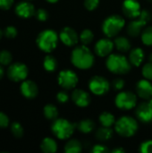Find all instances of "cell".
Segmentation results:
<instances>
[{"instance_id": "6da1fadb", "label": "cell", "mask_w": 152, "mask_h": 153, "mask_svg": "<svg viewBox=\"0 0 152 153\" xmlns=\"http://www.w3.org/2000/svg\"><path fill=\"white\" fill-rule=\"evenodd\" d=\"M71 61L75 67L82 70H86L93 65L94 56L86 45L77 46L72 52Z\"/></svg>"}, {"instance_id": "7a4b0ae2", "label": "cell", "mask_w": 152, "mask_h": 153, "mask_svg": "<svg viewBox=\"0 0 152 153\" xmlns=\"http://www.w3.org/2000/svg\"><path fill=\"white\" fill-rule=\"evenodd\" d=\"M107 68L116 74H126L131 70L130 61L123 55L110 54L106 61Z\"/></svg>"}, {"instance_id": "3957f363", "label": "cell", "mask_w": 152, "mask_h": 153, "mask_svg": "<svg viewBox=\"0 0 152 153\" xmlns=\"http://www.w3.org/2000/svg\"><path fill=\"white\" fill-rule=\"evenodd\" d=\"M76 127V125L69 122L66 119L56 118L51 126V130L56 137L60 140H65L69 139L73 134Z\"/></svg>"}, {"instance_id": "277c9868", "label": "cell", "mask_w": 152, "mask_h": 153, "mask_svg": "<svg viewBox=\"0 0 152 153\" xmlns=\"http://www.w3.org/2000/svg\"><path fill=\"white\" fill-rule=\"evenodd\" d=\"M125 19L117 14L110 15L105 19L102 24V30L108 38L116 37L125 26Z\"/></svg>"}, {"instance_id": "5b68a950", "label": "cell", "mask_w": 152, "mask_h": 153, "mask_svg": "<svg viewBox=\"0 0 152 153\" xmlns=\"http://www.w3.org/2000/svg\"><path fill=\"white\" fill-rule=\"evenodd\" d=\"M37 45L44 52L49 53L54 50L57 45L58 36L53 30H45L37 37Z\"/></svg>"}, {"instance_id": "8992f818", "label": "cell", "mask_w": 152, "mask_h": 153, "mask_svg": "<svg viewBox=\"0 0 152 153\" xmlns=\"http://www.w3.org/2000/svg\"><path fill=\"white\" fill-rule=\"evenodd\" d=\"M116 132L123 136V137H131L133 136L138 130L137 121L128 116H125L120 117L115 125Z\"/></svg>"}, {"instance_id": "52a82bcc", "label": "cell", "mask_w": 152, "mask_h": 153, "mask_svg": "<svg viewBox=\"0 0 152 153\" xmlns=\"http://www.w3.org/2000/svg\"><path fill=\"white\" fill-rule=\"evenodd\" d=\"M150 21V14L147 11H142L141 14L135 18L133 19V21L127 25V33L131 37H137L140 35L142 31V29L144 26L148 23Z\"/></svg>"}, {"instance_id": "ba28073f", "label": "cell", "mask_w": 152, "mask_h": 153, "mask_svg": "<svg viewBox=\"0 0 152 153\" xmlns=\"http://www.w3.org/2000/svg\"><path fill=\"white\" fill-rule=\"evenodd\" d=\"M116 105L123 110H129L137 105V96L131 91H121L116 98Z\"/></svg>"}, {"instance_id": "9c48e42d", "label": "cell", "mask_w": 152, "mask_h": 153, "mask_svg": "<svg viewBox=\"0 0 152 153\" xmlns=\"http://www.w3.org/2000/svg\"><path fill=\"white\" fill-rule=\"evenodd\" d=\"M110 85L108 81L102 76H94L89 82V89L98 96H102L109 91Z\"/></svg>"}, {"instance_id": "30bf717a", "label": "cell", "mask_w": 152, "mask_h": 153, "mask_svg": "<svg viewBox=\"0 0 152 153\" xmlns=\"http://www.w3.org/2000/svg\"><path fill=\"white\" fill-rule=\"evenodd\" d=\"M58 83L65 90L74 89L78 83V76L72 70H63L58 74Z\"/></svg>"}, {"instance_id": "8fae6325", "label": "cell", "mask_w": 152, "mask_h": 153, "mask_svg": "<svg viewBox=\"0 0 152 153\" xmlns=\"http://www.w3.org/2000/svg\"><path fill=\"white\" fill-rule=\"evenodd\" d=\"M28 75V67L22 63H14L9 66L7 70V76L13 82H22L26 79Z\"/></svg>"}, {"instance_id": "7c38bea8", "label": "cell", "mask_w": 152, "mask_h": 153, "mask_svg": "<svg viewBox=\"0 0 152 153\" xmlns=\"http://www.w3.org/2000/svg\"><path fill=\"white\" fill-rule=\"evenodd\" d=\"M122 9L124 14L130 19L137 18L142 13L141 4L137 0H125Z\"/></svg>"}, {"instance_id": "4fadbf2b", "label": "cell", "mask_w": 152, "mask_h": 153, "mask_svg": "<svg viewBox=\"0 0 152 153\" xmlns=\"http://www.w3.org/2000/svg\"><path fill=\"white\" fill-rule=\"evenodd\" d=\"M137 117L143 123L152 122V98L148 101L141 103L136 108Z\"/></svg>"}, {"instance_id": "5bb4252c", "label": "cell", "mask_w": 152, "mask_h": 153, "mask_svg": "<svg viewBox=\"0 0 152 153\" xmlns=\"http://www.w3.org/2000/svg\"><path fill=\"white\" fill-rule=\"evenodd\" d=\"M59 38L61 41L67 47H73L78 43L79 36L77 32L70 27L64 28L59 34Z\"/></svg>"}, {"instance_id": "9a60e30c", "label": "cell", "mask_w": 152, "mask_h": 153, "mask_svg": "<svg viewBox=\"0 0 152 153\" xmlns=\"http://www.w3.org/2000/svg\"><path fill=\"white\" fill-rule=\"evenodd\" d=\"M115 43L108 39H99L95 45V53L99 56H108L114 48Z\"/></svg>"}, {"instance_id": "2e32d148", "label": "cell", "mask_w": 152, "mask_h": 153, "mask_svg": "<svg viewBox=\"0 0 152 153\" xmlns=\"http://www.w3.org/2000/svg\"><path fill=\"white\" fill-rule=\"evenodd\" d=\"M72 100L75 103L76 106L81 107V108H85L89 106V104L90 103V94L82 89H75L73 91Z\"/></svg>"}, {"instance_id": "e0dca14e", "label": "cell", "mask_w": 152, "mask_h": 153, "mask_svg": "<svg viewBox=\"0 0 152 153\" xmlns=\"http://www.w3.org/2000/svg\"><path fill=\"white\" fill-rule=\"evenodd\" d=\"M136 91L140 98L143 100H150L152 98V84L151 81L143 79L138 82L136 85Z\"/></svg>"}, {"instance_id": "ac0fdd59", "label": "cell", "mask_w": 152, "mask_h": 153, "mask_svg": "<svg viewBox=\"0 0 152 153\" xmlns=\"http://www.w3.org/2000/svg\"><path fill=\"white\" fill-rule=\"evenodd\" d=\"M21 92L27 99H34L39 92L38 86L32 81H23L21 85Z\"/></svg>"}, {"instance_id": "d6986e66", "label": "cell", "mask_w": 152, "mask_h": 153, "mask_svg": "<svg viewBox=\"0 0 152 153\" xmlns=\"http://www.w3.org/2000/svg\"><path fill=\"white\" fill-rule=\"evenodd\" d=\"M15 13L22 18H30L35 13L34 5L29 2H21L15 7Z\"/></svg>"}, {"instance_id": "ffe728a7", "label": "cell", "mask_w": 152, "mask_h": 153, "mask_svg": "<svg viewBox=\"0 0 152 153\" xmlns=\"http://www.w3.org/2000/svg\"><path fill=\"white\" fill-rule=\"evenodd\" d=\"M143 58H144V53H143V50L140 48H133L130 52L129 61L131 65L134 66H140L142 63L143 62Z\"/></svg>"}, {"instance_id": "44dd1931", "label": "cell", "mask_w": 152, "mask_h": 153, "mask_svg": "<svg viewBox=\"0 0 152 153\" xmlns=\"http://www.w3.org/2000/svg\"><path fill=\"white\" fill-rule=\"evenodd\" d=\"M40 149L45 153H54L57 151V144L54 139L47 137L41 142Z\"/></svg>"}, {"instance_id": "7402d4cb", "label": "cell", "mask_w": 152, "mask_h": 153, "mask_svg": "<svg viewBox=\"0 0 152 153\" xmlns=\"http://www.w3.org/2000/svg\"><path fill=\"white\" fill-rule=\"evenodd\" d=\"M78 130L82 134H90L95 128V123L90 119H83L76 125Z\"/></svg>"}, {"instance_id": "603a6c76", "label": "cell", "mask_w": 152, "mask_h": 153, "mask_svg": "<svg viewBox=\"0 0 152 153\" xmlns=\"http://www.w3.org/2000/svg\"><path fill=\"white\" fill-rule=\"evenodd\" d=\"M113 136V130L110 127L103 126L99 128L96 133V138L100 142H106L112 138Z\"/></svg>"}, {"instance_id": "cb8c5ba5", "label": "cell", "mask_w": 152, "mask_h": 153, "mask_svg": "<svg viewBox=\"0 0 152 153\" xmlns=\"http://www.w3.org/2000/svg\"><path fill=\"white\" fill-rule=\"evenodd\" d=\"M116 48L121 52H127L131 48V42L126 37H118L115 39Z\"/></svg>"}, {"instance_id": "d4e9b609", "label": "cell", "mask_w": 152, "mask_h": 153, "mask_svg": "<svg viewBox=\"0 0 152 153\" xmlns=\"http://www.w3.org/2000/svg\"><path fill=\"white\" fill-rule=\"evenodd\" d=\"M82 152V143L75 139H72L67 142L65 146V152L78 153Z\"/></svg>"}, {"instance_id": "484cf974", "label": "cell", "mask_w": 152, "mask_h": 153, "mask_svg": "<svg viewBox=\"0 0 152 153\" xmlns=\"http://www.w3.org/2000/svg\"><path fill=\"white\" fill-rule=\"evenodd\" d=\"M99 122L102 125V126L111 127L113 125H115L116 118H115V117L111 113H109V112H103L99 116Z\"/></svg>"}, {"instance_id": "4316f807", "label": "cell", "mask_w": 152, "mask_h": 153, "mask_svg": "<svg viewBox=\"0 0 152 153\" xmlns=\"http://www.w3.org/2000/svg\"><path fill=\"white\" fill-rule=\"evenodd\" d=\"M44 116L48 120H56L58 117V110L56 106L47 104L44 108Z\"/></svg>"}, {"instance_id": "83f0119b", "label": "cell", "mask_w": 152, "mask_h": 153, "mask_svg": "<svg viewBox=\"0 0 152 153\" xmlns=\"http://www.w3.org/2000/svg\"><path fill=\"white\" fill-rule=\"evenodd\" d=\"M43 65L44 68L48 71V72H53L56 69L57 67V62L56 59L52 56H46V57L44 58V62H43Z\"/></svg>"}, {"instance_id": "f1b7e54d", "label": "cell", "mask_w": 152, "mask_h": 153, "mask_svg": "<svg viewBox=\"0 0 152 153\" xmlns=\"http://www.w3.org/2000/svg\"><path fill=\"white\" fill-rule=\"evenodd\" d=\"M142 41L146 46H152V26L145 28L142 33Z\"/></svg>"}, {"instance_id": "f546056e", "label": "cell", "mask_w": 152, "mask_h": 153, "mask_svg": "<svg viewBox=\"0 0 152 153\" xmlns=\"http://www.w3.org/2000/svg\"><path fill=\"white\" fill-rule=\"evenodd\" d=\"M93 38H94V34L89 29L83 30L80 35V40L82 41L83 45H89L90 43H91L93 40Z\"/></svg>"}, {"instance_id": "4dcf8cb0", "label": "cell", "mask_w": 152, "mask_h": 153, "mask_svg": "<svg viewBox=\"0 0 152 153\" xmlns=\"http://www.w3.org/2000/svg\"><path fill=\"white\" fill-rule=\"evenodd\" d=\"M11 132L16 138H21L23 135V128L18 122H13L11 125Z\"/></svg>"}, {"instance_id": "1f68e13d", "label": "cell", "mask_w": 152, "mask_h": 153, "mask_svg": "<svg viewBox=\"0 0 152 153\" xmlns=\"http://www.w3.org/2000/svg\"><path fill=\"white\" fill-rule=\"evenodd\" d=\"M13 60L12 54L7 50H2L0 51V64L3 65H9Z\"/></svg>"}, {"instance_id": "d6a6232c", "label": "cell", "mask_w": 152, "mask_h": 153, "mask_svg": "<svg viewBox=\"0 0 152 153\" xmlns=\"http://www.w3.org/2000/svg\"><path fill=\"white\" fill-rule=\"evenodd\" d=\"M142 75L145 79L152 81V63L149 62L142 67Z\"/></svg>"}, {"instance_id": "836d02e7", "label": "cell", "mask_w": 152, "mask_h": 153, "mask_svg": "<svg viewBox=\"0 0 152 153\" xmlns=\"http://www.w3.org/2000/svg\"><path fill=\"white\" fill-rule=\"evenodd\" d=\"M140 152L142 153H152V140L142 143L140 146Z\"/></svg>"}, {"instance_id": "e575fe53", "label": "cell", "mask_w": 152, "mask_h": 153, "mask_svg": "<svg viewBox=\"0 0 152 153\" xmlns=\"http://www.w3.org/2000/svg\"><path fill=\"white\" fill-rule=\"evenodd\" d=\"M99 4V0H84V6L89 11L95 10Z\"/></svg>"}, {"instance_id": "d590c367", "label": "cell", "mask_w": 152, "mask_h": 153, "mask_svg": "<svg viewBox=\"0 0 152 153\" xmlns=\"http://www.w3.org/2000/svg\"><path fill=\"white\" fill-rule=\"evenodd\" d=\"M4 35L8 39H13L17 36V30L13 26H8L4 30Z\"/></svg>"}, {"instance_id": "8d00e7d4", "label": "cell", "mask_w": 152, "mask_h": 153, "mask_svg": "<svg viewBox=\"0 0 152 153\" xmlns=\"http://www.w3.org/2000/svg\"><path fill=\"white\" fill-rule=\"evenodd\" d=\"M35 15H36V18L40 21V22H44L46 20H47L48 18V13L45 10V9H39L36 13H35Z\"/></svg>"}, {"instance_id": "74e56055", "label": "cell", "mask_w": 152, "mask_h": 153, "mask_svg": "<svg viewBox=\"0 0 152 153\" xmlns=\"http://www.w3.org/2000/svg\"><path fill=\"white\" fill-rule=\"evenodd\" d=\"M113 88L116 90V91H122L125 87V81L122 80V79H116L113 81Z\"/></svg>"}, {"instance_id": "f35d334b", "label": "cell", "mask_w": 152, "mask_h": 153, "mask_svg": "<svg viewBox=\"0 0 152 153\" xmlns=\"http://www.w3.org/2000/svg\"><path fill=\"white\" fill-rule=\"evenodd\" d=\"M56 100H57L58 102L64 104V103H65V102L68 101L69 96H68V94H67L65 91H60V92H58L57 95H56Z\"/></svg>"}, {"instance_id": "ab89813d", "label": "cell", "mask_w": 152, "mask_h": 153, "mask_svg": "<svg viewBox=\"0 0 152 153\" xmlns=\"http://www.w3.org/2000/svg\"><path fill=\"white\" fill-rule=\"evenodd\" d=\"M9 125V118L8 117L4 114L3 112H0V128L7 127Z\"/></svg>"}, {"instance_id": "60d3db41", "label": "cell", "mask_w": 152, "mask_h": 153, "mask_svg": "<svg viewBox=\"0 0 152 153\" xmlns=\"http://www.w3.org/2000/svg\"><path fill=\"white\" fill-rule=\"evenodd\" d=\"M108 152H109V150L103 144H96L92 148V152L94 153H106Z\"/></svg>"}, {"instance_id": "b9f144b4", "label": "cell", "mask_w": 152, "mask_h": 153, "mask_svg": "<svg viewBox=\"0 0 152 153\" xmlns=\"http://www.w3.org/2000/svg\"><path fill=\"white\" fill-rule=\"evenodd\" d=\"M13 4V0H0V9L8 10Z\"/></svg>"}, {"instance_id": "7bdbcfd3", "label": "cell", "mask_w": 152, "mask_h": 153, "mask_svg": "<svg viewBox=\"0 0 152 153\" xmlns=\"http://www.w3.org/2000/svg\"><path fill=\"white\" fill-rule=\"evenodd\" d=\"M125 152L123 148H120V147H118V148H116V149H114L113 151H112V152L113 153H124Z\"/></svg>"}, {"instance_id": "ee69618b", "label": "cell", "mask_w": 152, "mask_h": 153, "mask_svg": "<svg viewBox=\"0 0 152 153\" xmlns=\"http://www.w3.org/2000/svg\"><path fill=\"white\" fill-rule=\"evenodd\" d=\"M3 75H4V70H3V68L1 67V65H0V80L2 79Z\"/></svg>"}, {"instance_id": "f6af8a7d", "label": "cell", "mask_w": 152, "mask_h": 153, "mask_svg": "<svg viewBox=\"0 0 152 153\" xmlns=\"http://www.w3.org/2000/svg\"><path fill=\"white\" fill-rule=\"evenodd\" d=\"M46 1H47L48 3H51V4H55V3H56L58 0H46Z\"/></svg>"}, {"instance_id": "bcb514c9", "label": "cell", "mask_w": 152, "mask_h": 153, "mask_svg": "<svg viewBox=\"0 0 152 153\" xmlns=\"http://www.w3.org/2000/svg\"><path fill=\"white\" fill-rule=\"evenodd\" d=\"M149 61H150L151 63H152V53L149 56Z\"/></svg>"}, {"instance_id": "7dc6e473", "label": "cell", "mask_w": 152, "mask_h": 153, "mask_svg": "<svg viewBox=\"0 0 152 153\" xmlns=\"http://www.w3.org/2000/svg\"><path fill=\"white\" fill-rule=\"evenodd\" d=\"M2 36H3V31H2L1 29H0V39L2 38Z\"/></svg>"}]
</instances>
